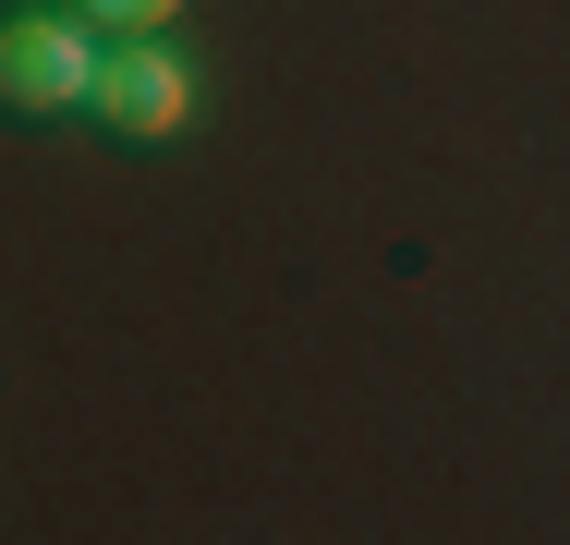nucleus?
Returning a JSON list of instances; mask_svg holds the SVG:
<instances>
[{
	"mask_svg": "<svg viewBox=\"0 0 570 545\" xmlns=\"http://www.w3.org/2000/svg\"><path fill=\"white\" fill-rule=\"evenodd\" d=\"M98 37H86V12H12L0 24V109L12 121H61V109L98 98Z\"/></svg>",
	"mask_w": 570,
	"mask_h": 545,
	"instance_id": "1",
	"label": "nucleus"
},
{
	"mask_svg": "<svg viewBox=\"0 0 570 545\" xmlns=\"http://www.w3.org/2000/svg\"><path fill=\"white\" fill-rule=\"evenodd\" d=\"M183 109H195V86H183L170 49H110V61H98V121H110V146H170Z\"/></svg>",
	"mask_w": 570,
	"mask_h": 545,
	"instance_id": "2",
	"label": "nucleus"
},
{
	"mask_svg": "<svg viewBox=\"0 0 570 545\" xmlns=\"http://www.w3.org/2000/svg\"><path fill=\"white\" fill-rule=\"evenodd\" d=\"M61 12H86L98 37H146V24H170L183 0H61Z\"/></svg>",
	"mask_w": 570,
	"mask_h": 545,
	"instance_id": "3",
	"label": "nucleus"
}]
</instances>
